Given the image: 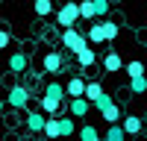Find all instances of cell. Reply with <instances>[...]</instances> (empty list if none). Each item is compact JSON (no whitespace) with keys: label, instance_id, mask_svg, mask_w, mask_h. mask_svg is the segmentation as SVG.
Instances as JSON below:
<instances>
[{"label":"cell","instance_id":"22","mask_svg":"<svg viewBox=\"0 0 147 141\" xmlns=\"http://www.w3.org/2000/svg\"><path fill=\"white\" fill-rule=\"evenodd\" d=\"M103 30H106V41H115L118 32H121V27H118L115 21H103Z\"/></svg>","mask_w":147,"mask_h":141},{"label":"cell","instance_id":"13","mask_svg":"<svg viewBox=\"0 0 147 141\" xmlns=\"http://www.w3.org/2000/svg\"><path fill=\"white\" fill-rule=\"evenodd\" d=\"M80 15L85 21H97V6H94V0H80Z\"/></svg>","mask_w":147,"mask_h":141},{"label":"cell","instance_id":"2","mask_svg":"<svg viewBox=\"0 0 147 141\" xmlns=\"http://www.w3.org/2000/svg\"><path fill=\"white\" fill-rule=\"evenodd\" d=\"M62 47H68V50L77 56L80 50H85L88 47V35H82V32H77V30H62Z\"/></svg>","mask_w":147,"mask_h":141},{"label":"cell","instance_id":"11","mask_svg":"<svg viewBox=\"0 0 147 141\" xmlns=\"http://www.w3.org/2000/svg\"><path fill=\"white\" fill-rule=\"evenodd\" d=\"M77 62H80V68H91V65L97 62V50H94V47L80 50V53H77Z\"/></svg>","mask_w":147,"mask_h":141},{"label":"cell","instance_id":"23","mask_svg":"<svg viewBox=\"0 0 147 141\" xmlns=\"http://www.w3.org/2000/svg\"><path fill=\"white\" fill-rule=\"evenodd\" d=\"M103 121H106L109 126H112V124H118V121H121V109H118V106H109V109L103 112Z\"/></svg>","mask_w":147,"mask_h":141},{"label":"cell","instance_id":"20","mask_svg":"<svg viewBox=\"0 0 147 141\" xmlns=\"http://www.w3.org/2000/svg\"><path fill=\"white\" fill-rule=\"evenodd\" d=\"M129 91H132V94H144V91H147V77L129 79Z\"/></svg>","mask_w":147,"mask_h":141},{"label":"cell","instance_id":"5","mask_svg":"<svg viewBox=\"0 0 147 141\" xmlns=\"http://www.w3.org/2000/svg\"><path fill=\"white\" fill-rule=\"evenodd\" d=\"M44 70H50V74H59L62 70V65H65V56L62 53H56V50H50V53H44Z\"/></svg>","mask_w":147,"mask_h":141},{"label":"cell","instance_id":"21","mask_svg":"<svg viewBox=\"0 0 147 141\" xmlns=\"http://www.w3.org/2000/svg\"><path fill=\"white\" fill-rule=\"evenodd\" d=\"M103 94V85L100 82H88V88H85V97H88L91 103H97V97Z\"/></svg>","mask_w":147,"mask_h":141},{"label":"cell","instance_id":"16","mask_svg":"<svg viewBox=\"0 0 147 141\" xmlns=\"http://www.w3.org/2000/svg\"><path fill=\"white\" fill-rule=\"evenodd\" d=\"M44 135H47V138H62V126H59V117H47Z\"/></svg>","mask_w":147,"mask_h":141},{"label":"cell","instance_id":"24","mask_svg":"<svg viewBox=\"0 0 147 141\" xmlns=\"http://www.w3.org/2000/svg\"><path fill=\"white\" fill-rule=\"evenodd\" d=\"M109 106H115V100L109 97V94H100V97H97V103H94V109H97V112H106Z\"/></svg>","mask_w":147,"mask_h":141},{"label":"cell","instance_id":"14","mask_svg":"<svg viewBox=\"0 0 147 141\" xmlns=\"http://www.w3.org/2000/svg\"><path fill=\"white\" fill-rule=\"evenodd\" d=\"M103 141H127V129H124V124H112Z\"/></svg>","mask_w":147,"mask_h":141},{"label":"cell","instance_id":"10","mask_svg":"<svg viewBox=\"0 0 147 141\" xmlns=\"http://www.w3.org/2000/svg\"><path fill=\"white\" fill-rule=\"evenodd\" d=\"M121 124H124V129H127V135H138L141 129H144V124H141V117H136V115H127V117H124V121H121Z\"/></svg>","mask_w":147,"mask_h":141},{"label":"cell","instance_id":"4","mask_svg":"<svg viewBox=\"0 0 147 141\" xmlns=\"http://www.w3.org/2000/svg\"><path fill=\"white\" fill-rule=\"evenodd\" d=\"M91 106H94V103H91L88 97H74V100L68 103V109H71L74 117H85V115L91 112Z\"/></svg>","mask_w":147,"mask_h":141},{"label":"cell","instance_id":"25","mask_svg":"<svg viewBox=\"0 0 147 141\" xmlns=\"http://www.w3.org/2000/svg\"><path fill=\"white\" fill-rule=\"evenodd\" d=\"M94 6H97V18H106L109 9H112V3H109V0H94Z\"/></svg>","mask_w":147,"mask_h":141},{"label":"cell","instance_id":"7","mask_svg":"<svg viewBox=\"0 0 147 141\" xmlns=\"http://www.w3.org/2000/svg\"><path fill=\"white\" fill-rule=\"evenodd\" d=\"M44 126H47V115H41V112H30L27 115V129H32V132H44Z\"/></svg>","mask_w":147,"mask_h":141},{"label":"cell","instance_id":"1","mask_svg":"<svg viewBox=\"0 0 147 141\" xmlns=\"http://www.w3.org/2000/svg\"><path fill=\"white\" fill-rule=\"evenodd\" d=\"M80 18L82 15H80V3H77V0H65L62 9L56 12V23H62V30H71Z\"/></svg>","mask_w":147,"mask_h":141},{"label":"cell","instance_id":"9","mask_svg":"<svg viewBox=\"0 0 147 141\" xmlns=\"http://www.w3.org/2000/svg\"><path fill=\"white\" fill-rule=\"evenodd\" d=\"M9 70L12 74H24L27 70V53H12L9 56Z\"/></svg>","mask_w":147,"mask_h":141},{"label":"cell","instance_id":"6","mask_svg":"<svg viewBox=\"0 0 147 141\" xmlns=\"http://www.w3.org/2000/svg\"><path fill=\"white\" fill-rule=\"evenodd\" d=\"M65 88H68V97H71V100H74V97H85V88H88V82H85L82 77H74Z\"/></svg>","mask_w":147,"mask_h":141},{"label":"cell","instance_id":"27","mask_svg":"<svg viewBox=\"0 0 147 141\" xmlns=\"http://www.w3.org/2000/svg\"><path fill=\"white\" fill-rule=\"evenodd\" d=\"M9 44H12V32L3 30V32H0V47H9Z\"/></svg>","mask_w":147,"mask_h":141},{"label":"cell","instance_id":"12","mask_svg":"<svg viewBox=\"0 0 147 141\" xmlns=\"http://www.w3.org/2000/svg\"><path fill=\"white\" fill-rule=\"evenodd\" d=\"M103 68L109 70V74H115V70H121V68H124V65H121V56H118L115 50H109V53L103 56Z\"/></svg>","mask_w":147,"mask_h":141},{"label":"cell","instance_id":"8","mask_svg":"<svg viewBox=\"0 0 147 141\" xmlns=\"http://www.w3.org/2000/svg\"><path fill=\"white\" fill-rule=\"evenodd\" d=\"M88 41H94V44H103V41H106L103 21H91V27H88Z\"/></svg>","mask_w":147,"mask_h":141},{"label":"cell","instance_id":"3","mask_svg":"<svg viewBox=\"0 0 147 141\" xmlns=\"http://www.w3.org/2000/svg\"><path fill=\"white\" fill-rule=\"evenodd\" d=\"M30 103V91L24 85H12L9 88V106H15V109H24V106Z\"/></svg>","mask_w":147,"mask_h":141},{"label":"cell","instance_id":"19","mask_svg":"<svg viewBox=\"0 0 147 141\" xmlns=\"http://www.w3.org/2000/svg\"><path fill=\"white\" fill-rule=\"evenodd\" d=\"M124 74H127L129 79L144 77V65H141V62H127V65H124Z\"/></svg>","mask_w":147,"mask_h":141},{"label":"cell","instance_id":"18","mask_svg":"<svg viewBox=\"0 0 147 141\" xmlns=\"http://www.w3.org/2000/svg\"><path fill=\"white\" fill-rule=\"evenodd\" d=\"M44 94H47V97H56V100H65V97H68V88H65V85H59V82H50Z\"/></svg>","mask_w":147,"mask_h":141},{"label":"cell","instance_id":"15","mask_svg":"<svg viewBox=\"0 0 147 141\" xmlns=\"http://www.w3.org/2000/svg\"><path fill=\"white\" fill-rule=\"evenodd\" d=\"M32 9H35L38 18H47V15H53V0H35Z\"/></svg>","mask_w":147,"mask_h":141},{"label":"cell","instance_id":"26","mask_svg":"<svg viewBox=\"0 0 147 141\" xmlns=\"http://www.w3.org/2000/svg\"><path fill=\"white\" fill-rule=\"evenodd\" d=\"M59 126H62V138L74 135V121H71V117H59Z\"/></svg>","mask_w":147,"mask_h":141},{"label":"cell","instance_id":"17","mask_svg":"<svg viewBox=\"0 0 147 141\" xmlns=\"http://www.w3.org/2000/svg\"><path fill=\"white\" fill-rule=\"evenodd\" d=\"M80 141H103V138L91 124H85V126H80Z\"/></svg>","mask_w":147,"mask_h":141}]
</instances>
